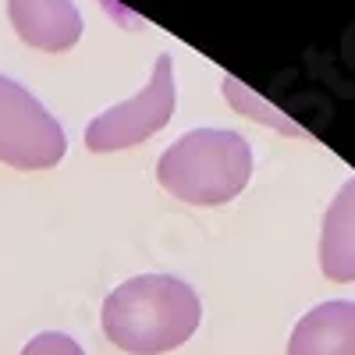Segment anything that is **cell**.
Masks as SVG:
<instances>
[{"instance_id":"6da1fadb","label":"cell","mask_w":355,"mask_h":355,"mask_svg":"<svg viewBox=\"0 0 355 355\" xmlns=\"http://www.w3.org/2000/svg\"><path fill=\"white\" fill-rule=\"evenodd\" d=\"M202 320V302L182 277L139 274L103 299V334L128 355H164L182 348Z\"/></svg>"},{"instance_id":"7a4b0ae2","label":"cell","mask_w":355,"mask_h":355,"mask_svg":"<svg viewBox=\"0 0 355 355\" xmlns=\"http://www.w3.org/2000/svg\"><path fill=\"white\" fill-rule=\"evenodd\" d=\"M249 142L227 128H192L157 160V182L192 206H220L234 199L249 185Z\"/></svg>"},{"instance_id":"3957f363","label":"cell","mask_w":355,"mask_h":355,"mask_svg":"<svg viewBox=\"0 0 355 355\" xmlns=\"http://www.w3.org/2000/svg\"><path fill=\"white\" fill-rule=\"evenodd\" d=\"M68 153L57 117L15 78L0 75V164L18 171H43Z\"/></svg>"},{"instance_id":"277c9868","label":"cell","mask_w":355,"mask_h":355,"mask_svg":"<svg viewBox=\"0 0 355 355\" xmlns=\"http://www.w3.org/2000/svg\"><path fill=\"white\" fill-rule=\"evenodd\" d=\"M174 57L160 53L150 82L142 85V93H135L132 100L117 103L110 110H103L100 117H93L85 128V146L93 153H117V150H132V146L146 142L150 135H157L174 114Z\"/></svg>"},{"instance_id":"5b68a950","label":"cell","mask_w":355,"mask_h":355,"mask_svg":"<svg viewBox=\"0 0 355 355\" xmlns=\"http://www.w3.org/2000/svg\"><path fill=\"white\" fill-rule=\"evenodd\" d=\"M8 18L21 43L61 53L82 36V15L71 0H8Z\"/></svg>"},{"instance_id":"8992f818","label":"cell","mask_w":355,"mask_h":355,"mask_svg":"<svg viewBox=\"0 0 355 355\" xmlns=\"http://www.w3.org/2000/svg\"><path fill=\"white\" fill-rule=\"evenodd\" d=\"M288 355H355V302L334 299L309 309L295 323Z\"/></svg>"},{"instance_id":"52a82bcc","label":"cell","mask_w":355,"mask_h":355,"mask_svg":"<svg viewBox=\"0 0 355 355\" xmlns=\"http://www.w3.org/2000/svg\"><path fill=\"white\" fill-rule=\"evenodd\" d=\"M320 270L331 281H355V178L331 199L320 234Z\"/></svg>"},{"instance_id":"ba28073f","label":"cell","mask_w":355,"mask_h":355,"mask_svg":"<svg viewBox=\"0 0 355 355\" xmlns=\"http://www.w3.org/2000/svg\"><path fill=\"white\" fill-rule=\"evenodd\" d=\"M224 96L239 107L245 117H263V121H270V125H277V128H284V132H291V135H302V128L299 125H291L288 117H281L277 110H270L263 100H252L245 89H242V82L239 78H224Z\"/></svg>"},{"instance_id":"9c48e42d","label":"cell","mask_w":355,"mask_h":355,"mask_svg":"<svg viewBox=\"0 0 355 355\" xmlns=\"http://www.w3.org/2000/svg\"><path fill=\"white\" fill-rule=\"evenodd\" d=\"M21 355H85V352L75 338H68L61 331H43L21 348Z\"/></svg>"}]
</instances>
